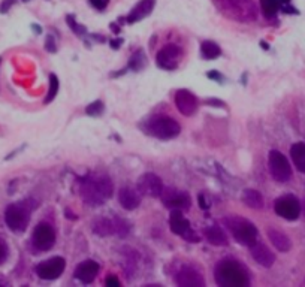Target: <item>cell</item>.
I'll return each instance as SVG.
<instances>
[{
  "label": "cell",
  "instance_id": "cell-1",
  "mask_svg": "<svg viewBox=\"0 0 305 287\" xmlns=\"http://www.w3.org/2000/svg\"><path fill=\"white\" fill-rule=\"evenodd\" d=\"M114 193L112 181L105 175H87L81 179L79 196L89 207H99Z\"/></svg>",
  "mask_w": 305,
  "mask_h": 287
},
{
  "label": "cell",
  "instance_id": "cell-2",
  "mask_svg": "<svg viewBox=\"0 0 305 287\" xmlns=\"http://www.w3.org/2000/svg\"><path fill=\"white\" fill-rule=\"evenodd\" d=\"M215 281L221 287H247L250 284V274L244 266L231 259L220 260L214 268Z\"/></svg>",
  "mask_w": 305,
  "mask_h": 287
},
{
  "label": "cell",
  "instance_id": "cell-3",
  "mask_svg": "<svg viewBox=\"0 0 305 287\" xmlns=\"http://www.w3.org/2000/svg\"><path fill=\"white\" fill-rule=\"evenodd\" d=\"M223 224L232 233L233 239L241 245L251 247L257 242V228L250 220L239 215H228L226 218H223Z\"/></svg>",
  "mask_w": 305,
  "mask_h": 287
},
{
  "label": "cell",
  "instance_id": "cell-4",
  "mask_svg": "<svg viewBox=\"0 0 305 287\" xmlns=\"http://www.w3.org/2000/svg\"><path fill=\"white\" fill-rule=\"evenodd\" d=\"M147 132L159 139H174L179 135L181 126L178 123L168 115H156L148 120L147 123Z\"/></svg>",
  "mask_w": 305,
  "mask_h": 287
},
{
  "label": "cell",
  "instance_id": "cell-5",
  "mask_svg": "<svg viewBox=\"0 0 305 287\" xmlns=\"http://www.w3.org/2000/svg\"><path fill=\"white\" fill-rule=\"evenodd\" d=\"M30 221V210L26 203H12L5 210V223L12 232H24Z\"/></svg>",
  "mask_w": 305,
  "mask_h": 287
},
{
  "label": "cell",
  "instance_id": "cell-6",
  "mask_svg": "<svg viewBox=\"0 0 305 287\" xmlns=\"http://www.w3.org/2000/svg\"><path fill=\"white\" fill-rule=\"evenodd\" d=\"M268 166L272 178L278 182H287L292 178V168L290 163L283 153L272 150L269 151L268 157Z\"/></svg>",
  "mask_w": 305,
  "mask_h": 287
},
{
  "label": "cell",
  "instance_id": "cell-7",
  "mask_svg": "<svg viewBox=\"0 0 305 287\" xmlns=\"http://www.w3.org/2000/svg\"><path fill=\"white\" fill-rule=\"evenodd\" d=\"M55 242V231L53 228V224L42 221L39 223L35 228L32 233V244L37 251H47L53 249V245Z\"/></svg>",
  "mask_w": 305,
  "mask_h": 287
},
{
  "label": "cell",
  "instance_id": "cell-8",
  "mask_svg": "<svg viewBox=\"0 0 305 287\" xmlns=\"http://www.w3.org/2000/svg\"><path fill=\"white\" fill-rule=\"evenodd\" d=\"M274 210L277 215L292 221L301 215V202L293 195H284L274 202Z\"/></svg>",
  "mask_w": 305,
  "mask_h": 287
},
{
  "label": "cell",
  "instance_id": "cell-9",
  "mask_svg": "<svg viewBox=\"0 0 305 287\" xmlns=\"http://www.w3.org/2000/svg\"><path fill=\"white\" fill-rule=\"evenodd\" d=\"M65 268H66V260L60 256H55L48 260L40 262L36 266V274L42 280H55L65 272Z\"/></svg>",
  "mask_w": 305,
  "mask_h": 287
},
{
  "label": "cell",
  "instance_id": "cell-10",
  "mask_svg": "<svg viewBox=\"0 0 305 287\" xmlns=\"http://www.w3.org/2000/svg\"><path fill=\"white\" fill-rule=\"evenodd\" d=\"M223 9L232 12V17L242 21H250L256 17V8L251 0H221Z\"/></svg>",
  "mask_w": 305,
  "mask_h": 287
},
{
  "label": "cell",
  "instance_id": "cell-11",
  "mask_svg": "<svg viewBox=\"0 0 305 287\" xmlns=\"http://www.w3.org/2000/svg\"><path fill=\"white\" fill-rule=\"evenodd\" d=\"M169 226H171V231L175 235L182 236L186 241H190V242H197L199 241V236L193 232V229L190 226V221L181 214L179 210L172 211L171 218H169Z\"/></svg>",
  "mask_w": 305,
  "mask_h": 287
},
{
  "label": "cell",
  "instance_id": "cell-12",
  "mask_svg": "<svg viewBox=\"0 0 305 287\" xmlns=\"http://www.w3.org/2000/svg\"><path fill=\"white\" fill-rule=\"evenodd\" d=\"M161 200H163L165 207L171 208V210H179V211H184V210H189L190 205H192V200H190V196L184 192H179L177 189H172V187H165L163 192L160 195Z\"/></svg>",
  "mask_w": 305,
  "mask_h": 287
},
{
  "label": "cell",
  "instance_id": "cell-13",
  "mask_svg": "<svg viewBox=\"0 0 305 287\" xmlns=\"http://www.w3.org/2000/svg\"><path fill=\"white\" fill-rule=\"evenodd\" d=\"M165 186L161 178L153 172H147L139 177L138 181V192L141 195H145L150 197H160L161 192H163Z\"/></svg>",
  "mask_w": 305,
  "mask_h": 287
},
{
  "label": "cell",
  "instance_id": "cell-14",
  "mask_svg": "<svg viewBox=\"0 0 305 287\" xmlns=\"http://www.w3.org/2000/svg\"><path fill=\"white\" fill-rule=\"evenodd\" d=\"M175 105H177V109L184 117H192L197 111V97L186 89L177 90Z\"/></svg>",
  "mask_w": 305,
  "mask_h": 287
},
{
  "label": "cell",
  "instance_id": "cell-15",
  "mask_svg": "<svg viewBox=\"0 0 305 287\" xmlns=\"http://www.w3.org/2000/svg\"><path fill=\"white\" fill-rule=\"evenodd\" d=\"M181 58V50L177 45H166L157 53V65L161 69L174 71L177 69Z\"/></svg>",
  "mask_w": 305,
  "mask_h": 287
},
{
  "label": "cell",
  "instance_id": "cell-16",
  "mask_svg": "<svg viewBox=\"0 0 305 287\" xmlns=\"http://www.w3.org/2000/svg\"><path fill=\"white\" fill-rule=\"evenodd\" d=\"M175 283L179 287H205V280H203L202 274L190 266H182L177 272Z\"/></svg>",
  "mask_w": 305,
  "mask_h": 287
},
{
  "label": "cell",
  "instance_id": "cell-17",
  "mask_svg": "<svg viewBox=\"0 0 305 287\" xmlns=\"http://www.w3.org/2000/svg\"><path fill=\"white\" fill-rule=\"evenodd\" d=\"M99 274V265L97 262L94 260H84V262H81L76 268H75V278L79 280L81 283H84V284H90L94 281V278L97 277Z\"/></svg>",
  "mask_w": 305,
  "mask_h": 287
},
{
  "label": "cell",
  "instance_id": "cell-18",
  "mask_svg": "<svg viewBox=\"0 0 305 287\" xmlns=\"http://www.w3.org/2000/svg\"><path fill=\"white\" fill-rule=\"evenodd\" d=\"M250 250H251L253 259H254L259 265L265 266V268H271V266L274 265V262H275V254L267 247L265 244L256 242V244L251 245Z\"/></svg>",
  "mask_w": 305,
  "mask_h": 287
},
{
  "label": "cell",
  "instance_id": "cell-19",
  "mask_svg": "<svg viewBox=\"0 0 305 287\" xmlns=\"http://www.w3.org/2000/svg\"><path fill=\"white\" fill-rule=\"evenodd\" d=\"M118 202L127 211H133L141 203V193L130 187H123L118 192Z\"/></svg>",
  "mask_w": 305,
  "mask_h": 287
},
{
  "label": "cell",
  "instance_id": "cell-20",
  "mask_svg": "<svg viewBox=\"0 0 305 287\" xmlns=\"http://www.w3.org/2000/svg\"><path fill=\"white\" fill-rule=\"evenodd\" d=\"M154 6H156V0H141V2L129 12V15L126 17V21L129 24L141 21V19H144L145 17L151 14Z\"/></svg>",
  "mask_w": 305,
  "mask_h": 287
},
{
  "label": "cell",
  "instance_id": "cell-21",
  "mask_svg": "<svg viewBox=\"0 0 305 287\" xmlns=\"http://www.w3.org/2000/svg\"><path fill=\"white\" fill-rule=\"evenodd\" d=\"M267 233H268L269 241L272 242V245H274V247H275L278 251H281V253H287V251L290 250L292 242H290L289 236H287L286 233H284V232L277 231V229H274V228H269Z\"/></svg>",
  "mask_w": 305,
  "mask_h": 287
},
{
  "label": "cell",
  "instance_id": "cell-22",
  "mask_svg": "<svg viewBox=\"0 0 305 287\" xmlns=\"http://www.w3.org/2000/svg\"><path fill=\"white\" fill-rule=\"evenodd\" d=\"M93 232L99 236H111L117 235V228H115V218H97L93 223Z\"/></svg>",
  "mask_w": 305,
  "mask_h": 287
},
{
  "label": "cell",
  "instance_id": "cell-23",
  "mask_svg": "<svg viewBox=\"0 0 305 287\" xmlns=\"http://www.w3.org/2000/svg\"><path fill=\"white\" fill-rule=\"evenodd\" d=\"M205 238L208 239L210 244L215 245V247H225V245H228V236L226 233L223 232L221 228L218 226H210L205 229Z\"/></svg>",
  "mask_w": 305,
  "mask_h": 287
},
{
  "label": "cell",
  "instance_id": "cell-24",
  "mask_svg": "<svg viewBox=\"0 0 305 287\" xmlns=\"http://www.w3.org/2000/svg\"><path fill=\"white\" fill-rule=\"evenodd\" d=\"M241 200L244 202V205H247L249 208H253V210L263 208V197L254 189H246V190H244L242 195H241Z\"/></svg>",
  "mask_w": 305,
  "mask_h": 287
},
{
  "label": "cell",
  "instance_id": "cell-25",
  "mask_svg": "<svg viewBox=\"0 0 305 287\" xmlns=\"http://www.w3.org/2000/svg\"><path fill=\"white\" fill-rule=\"evenodd\" d=\"M290 157L293 160V165L302 174H305V144L296 142L290 148Z\"/></svg>",
  "mask_w": 305,
  "mask_h": 287
},
{
  "label": "cell",
  "instance_id": "cell-26",
  "mask_svg": "<svg viewBox=\"0 0 305 287\" xmlns=\"http://www.w3.org/2000/svg\"><path fill=\"white\" fill-rule=\"evenodd\" d=\"M200 54L205 60H214L221 54V48L215 42H213V40H205L200 45Z\"/></svg>",
  "mask_w": 305,
  "mask_h": 287
},
{
  "label": "cell",
  "instance_id": "cell-27",
  "mask_svg": "<svg viewBox=\"0 0 305 287\" xmlns=\"http://www.w3.org/2000/svg\"><path fill=\"white\" fill-rule=\"evenodd\" d=\"M145 65H147V58H145L144 51L133 53V55L130 57V61H129V68L132 71H141L145 68Z\"/></svg>",
  "mask_w": 305,
  "mask_h": 287
},
{
  "label": "cell",
  "instance_id": "cell-28",
  "mask_svg": "<svg viewBox=\"0 0 305 287\" xmlns=\"http://www.w3.org/2000/svg\"><path fill=\"white\" fill-rule=\"evenodd\" d=\"M58 93V78L51 73L50 75V90H48V94H47V99H45V104H50V102L57 96Z\"/></svg>",
  "mask_w": 305,
  "mask_h": 287
},
{
  "label": "cell",
  "instance_id": "cell-29",
  "mask_svg": "<svg viewBox=\"0 0 305 287\" xmlns=\"http://www.w3.org/2000/svg\"><path fill=\"white\" fill-rule=\"evenodd\" d=\"M104 109H105L104 104H102L100 100H96V102H93V104H90V105L86 108V112H87L89 115H91V117H99L102 112H104Z\"/></svg>",
  "mask_w": 305,
  "mask_h": 287
},
{
  "label": "cell",
  "instance_id": "cell-30",
  "mask_svg": "<svg viewBox=\"0 0 305 287\" xmlns=\"http://www.w3.org/2000/svg\"><path fill=\"white\" fill-rule=\"evenodd\" d=\"M66 19H68V23H69L71 29H72L76 35H79V36H81V35H84V33H86V27H83L81 24H78V23L75 21V18H73L72 15H69Z\"/></svg>",
  "mask_w": 305,
  "mask_h": 287
},
{
  "label": "cell",
  "instance_id": "cell-31",
  "mask_svg": "<svg viewBox=\"0 0 305 287\" xmlns=\"http://www.w3.org/2000/svg\"><path fill=\"white\" fill-rule=\"evenodd\" d=\"M90 5L97 11H104L109 5V0H90Z\"/></svg>",
  "mask_w": 305,
  "mask_h": 287
},
{
  "label": "cell",
  "instance_id": "cell-32",
  "mask_svg": "<svg viewBox=\"0 0 305 287\" xmlns=\"http://www.w3.org/2000/svg\"><path fill=\"white\" fill-rule=\"evenodd\" d=\"M8 257V245L5 241L0 239V265H2Z\"/></svg>",
  "mask_w": 305,
  "mask_h": 287
},
{
  "label": "cell",
  "instance_id": "cell-33",
  "mask_svg": "<svg viewBox=\"0 0 305 287\" xmlns=\"http://www.w3.org/2000/svg\"><path fill=\"white\" fill-rule=\"evenodd\" d=\"M15 3V0H3V3L0 5V12L2 14H6L9 9H11V6Z\"/></svg>",
  "mask_w": 305,
  "mask_h": 287
},
{
  "label": "cell",
  "instance_id": "cell-34",
  "mask_svg": "<svg viewBox=\"0 0 305 287\" xmlns=\"http://www.w3.org/2000/svg\"><path fill=\"white\" fill-rule=\"evenodd\" d=\"M45 48H47L50 53H54V51H55V45H54V42H53V37H51V36H48V37H47Z\"/></svg>",
  "mask_w": 305,
  "mask_h": 287
},
{
  "label": "cell",
  "instance_id": "cell-35",
  "mask_svg": "<svg viewBox=\"0 0 305 287\" xmlns=\"http://www.w3.org/2000/svg\"><path fill=\"white\" fill-rule=\"evenodd\" d=\"M105 283H107V286H115V287H118V286H120V281H118V278H117V277H114V275L108 277Z\"/></svg>",
  "mask_w": 305,
  "mask_h": 287
},
{
  "label": "cell",
  "instance_id": "cell-36",
  "mask_svg": "<svg viewBox=\"0 0 305 287\" xmlns=\"http://www.w3.org/2000/svg\"><path fill=\"white\" fill-rule=\"evenodd\" d=\"M120 44H121V40H112V42H111V47H112V48H118Z\"/></svg>",
  "mask_w": 305,
  "mask_h": 287
},
{
  "label": "cell",
  "instance_id": "cell-37",
  "mask_svg": "<svg viewBox=\"0 0 305 287\" xmlns=\"http://www.w3.org/2000/svg\"><path fill=\"white\" fill-rule=\"evenodd\" d=\"M301 211H304V214H305V199H304L302 203H301Z\"/></svg>",
  "mask_w": 305,
  "mask_h": 287
},
{
  "label": "cell",
  "instance_id": "cell-38",
  "mask_svg": "<svg viewBox=\"0 0 305 287\" xmlns=\"http://www.w3.org/2000/svg\"><path fill=\"white\" fill-rule=\"evenodd\" d=\"M24 2H29V0H24Z\"/></svg>",
  "mask_w": 305,
  "mask_h": 287
}]
</instances>
